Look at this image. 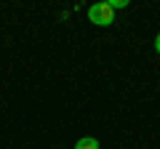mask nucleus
Returning <instances> with one entry per match:
<instances>
[{"label":"nucleus","instance_id":"nucleus-1","mask_svg":"<svg viewBox=\"0 0 160 149\" xmlns=\"http://www.w3.org/2000/svg\"><path fill=\"white\" fill-rule=\"evenodd\" d=\"M88 19H91V24H96V27H109V24L115 22V11L109 8V3H93V6L88 8Z\"/></svg>","mask_w":160,"mask_h":149},{"label":"nucleus","instance_id":"nucleus-2","mask_svg":"<svg viewBox=\"0 0 160 149\" xmlns=\"http://www.w3.org/2000/svg\"><path fill=\"white\" fill-rule=\"evenodd\" d=\"M75 149H99V141L91 138V136H86V138H80V141L75 144Z\"/></svg>","mask_w":160,"mask_h":149},{"label":"nucleus","instance_id":"nucleus-3","mask_svg":"<svg viewBox=\"0 0 160 149\" xmlns=\"http://www.w3.org/2000/svg\"><path fill=\"white\" fill-rule=\"evenodd\" d=\"M126 6H128V0H112V3H109L112 11H115V8H126Z\"/></svg>","mask_w":160,"mask_h":149},{"label":"nucleus","instance_id":"nucleus-4","mask_svg":"<svg viewBox=\"0 0 160 149\" xmlns=\"http://www.w3.org/2000/svg\"><path fill=\"white\" fill-rule=\"evenodd\" d=\"M155 51L160 53V32H158V37H155Z\"/></svg>","mask_w":160,"mask_h":149}]
</instances>
